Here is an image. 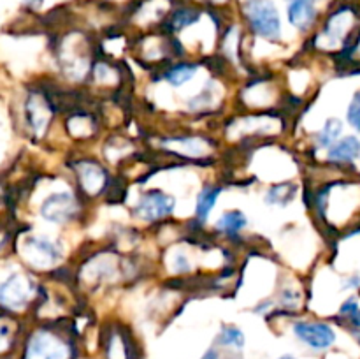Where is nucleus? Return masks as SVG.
<instances>
[{
    "label": "nucleus",
    "instance_id": "nucleus-24",
    "mask_svg": "<svg viewBox=\"0 0 360 359\" xmlns=\"http://www.w3.org/2000/svg\"><path fill=\"white\" fill-rule=\"evenodd\" d=\"M30 2H35V4H41L42 0H30Z\"/></svg>",
    "mask_w": 360,
    "mask_h": 359
},
{
    "label": "nucleus",
    "instance_id": "nucleus-14",
    "mask_svg": "<svg viewBox=\"0 0 360 359\" xmlns=\"http://www.w3.org/2000/svg\"><path fill=\"white\" fill-rule=\"evenodd\" d=\"M341 130H343V123L340 122L338 118H330L327 120L323 129L316 134L315 141H316V146L319 148H330L334 143L338 141L340 137Z\"/></svg>",
    "mask_w": 360,
    "mask_h": 359
},
{
    "label": "nucleus",
    "instance_id": "nucleus-2",
    "mask_svg": "<svg viewBox=\"0 0 360 359\" xmlns=\"http://www.w3.org/2000/svg\"><path fill=\"white\" fill-rule=\"evenodd\" d=\"M174 197L169 196V194L160 192V190H150L141 197L134 213L144 222H157L171 215L174 210Z\"/></svg>",
    "mask_w": 360,
    "mask_h": 359
},
{
    "label": "nucleus",
    "instance_id": "nucleus-6",
    "mask_svg": "<svg viewBox=\"0 0 360 359\" xmlns=\"http://www.w3.org/2000/svg\"><path fill=\"white\" fill-rule=\"evenodd\" d=\"M30 282L23 275H13L0 284V303L9 308H20L30 298Z\"/></svg>",
    "mask_w": 360,
    "mask_h": 359
},
{
    "label": "nucleus",
    "instance_id": "nucleus-12",
    "mask_svg": "<svg viewBox=\"0 0 360 359\" xmlns=\"http://www.w3.org/2000/svg\"><path fill=\"white\" fill-rule=\"evenodd\" d=\"M246 224H248V220H246V217L243 215V211L234 210L221 215L220 220L217 222V229L229 236H236L239 231H243V229L246 227Z\"/></svg>",
    "mask_w": 360,
    "mask_h": 359
},
{
    "label": "nucleus",
    "instance_id": "nucleus-9",
    "mask_svg": "<svg viewBox=\"0 0 360 359\" xmlns=\"http://www.w3.org/2000/svg\"><path fill=\"white\" fill-rule=\"evenodd\" d=\"M77 172H79V182L81 189L84 190L90 196H95L97 192H101L102 187L105 183V172L104 169L98 164H91V162H84L77 168Z\"/></svg>",
    "mask_w": 360,
    "mask_h": 359
},
{
    "label": "nucleus",
    "instance_id": "nucleus-18",
    "mask_svg": "<svg viewBox=\"0 0 360 359\" xmlns=\"http://www.w3.org/2000/svg\"><path fill=\"white\" fill-rule=\"evenodd\" d=\"M199 20V13L193 9H178L171 18V25L174 30H181V28L188 27V25L195 23Z\"/></svg>",
    "mask_w": 360,
    "mask_h": 359
},
{
    "label": "nucleus",
    "instance_id": "nucleus-23",
    "mask_svg": "<svg viewBox=\"0 0 360 359\" xmlns=\"http://www.w3.org/2000/svg\"><path fill=\"white\" fill-rule=\"evenodd\" d=\"M280 359H295V358H292V355H283V358H280Z\"/></svg>",
    "mask_w": 360,
    "mask_h": 359
},
{
    "label": "nucleus",
    "instance_id": "nucleus-3",
    "mask_svg": "<svg viewBox=\"0 0 360 359\" xmlns=\"http://www.w3.org/2000/svg\"><path fill=\"white\" fill-rule=\"evenodd\" d=\"M77 211H79V206H77L76 197L69 192L51 194L41 206L42 217L48 222H53V224L70 222L76 217Z\"/></svg>",
    "mask_w": 360,
    "mask_h": 359
},
{
    "label": "nucleus",
    "instance_id": "nucleus-26",
    "mask_svg": "<svg viewBox=\"0 0 360 359\" xmlns=\"http://www.w3.org/2000/svg\"><path fill=\"white\" fill-rule=\"evenodd\" d=\"M214 2H218V0H214Z\"/></svg>",
    "mask_w": 360,
    "mask_h": 359
},
{
    "label": "nucleus",
    "instance_id": "nucleus-20",
    "mask_svg": "<svg viewBox=\"0 0 360 359\" xmlns=\"http://www.w3.org/2000/svg\"><path fill=\"white\" fill-rule=\"evenodd\" d=\"M347 118L348 123L360 132V92H357V94L354 95V99H352L350 106H348Z\"/></svg>",
    "mask_w": 360,
    "mask_h": 359
},
{
    "label": "nucleus",
    "instance_id": "nucleus-10",
    "mask_svg": "<svg viewBox=\"0 0 360 359\" xmlns=\"http://www.w3.org/2000/svg\"><path fill=\"white\" fill-rule=\"evenodd\" d=\"M360 155V141L355 136H347L329 148L327 158L330 162H352Z\"/></svg>",
    "mask_w": 360,
    "mask_h": 359
},
{
    "label": "nucleus",
    "instance_id": "nucleus-4",
    "mask_svg": "<svg viewBox=\"0 0 360 359\" xmlns=\"http://www.w3.org/2000/svg\"><path fill=\"white\" fill-rule=\"evenodd\" d=\"M294 333L315 351H323L336 341V333L326 322H297L294 324Z\"/></svg>",
    "mask_w": 360,
    "mask_h": 359
},
{
    "label": "nucleus",
    "instance_id": "nucleus-1",
    "mask_svg": "<svg viewBox=\"0 0 360 359\" xmlns=\"http://www.w3.org/2000/svg\"><path fill=\"white\" fill-rule=\"evenodd\" d=\"M245 13L253 30L264 39H276L281 34V20L273 0H248Z\"/></svg>",
    "mask_w": 360,
    "mask_h": 359
},
{
    "label": "nucleus",
    "instance_id": "nucleus-11",
    "mask_svg": "<svg viewBox=\"0 0 360 359\" xmlns=\"http://www.w3.org/2000/svg\"><path fill=\"white\" fill-rule=\"evenodd\" d=\"M220 194H221L220 187H213V185L206 187L204 190H200V194L197 196V206H195L197 218H199L200 222H204L207 217H210V213L213 211V208H214V204H217Z\"/></svg>",
    "mask_w": 360,
    "mask_h": 359
},
{
    "label": "nucleus",
    "instance_id": "nucleus-8",
    "mask_svg": "<svg viewBox=\"0 0 360 359\" xmlns=\"http://www.w3.org/2000/svg\"><path fill=\"white\" fill-rule=\"evenodd\" d=\"M316 9L311 0H288V21L299 30H308L315 23Z\"/></svg>",
    "mask_w": 360,
    "mask_h": 359
},
{
    "label": "nucleus",
    "instance_id": "nucleus-17",
    "mask_svg": "<svg viewBox=\"0 0 360 359\" xmlns=\"http://www.w3.org/2000/svg\"><path fill=\"white\" fill-rule=\"evenodd\" d=\"M295 185L294 183H281V185L273 187V189L267 192L266 201L269 204H280V206H285V204L290 203L295 196Z\"/></svg>",
    "mask_w": 360,
    "mask_h": 359
},
{
    "label": "nucleus",
    "instance_id": "nucleus-15",
    "mask_svg": "<svg viewBox=\"0 0 360 359\" xmlns=\"http://www.w3.org/2000/svg\"><path fill=\"white\" fill-rule=\"evenodd\" d=\"M350 25H352V14L348 13V11H340V13L334 14L333 20L327 23L326 35L329 39H333V41H340Z\"/></svg>",
    "mask_w": 360,
    "mask_h": 359
},
{
    "label": "nucleus",
    "instance_id": "nucleus-16",
    "mask_svg": "<svg viewBox=\"0 0 360 359\" xmlns=\"http://www.w3.org/2000/svg\"><path fill=\"white\" fill-rule=\"evenodd\" d=\"M28 115H30V125L34 127L37 132H41L49 118L48 106H46L41 99L32 97L30 102H28Z\"/></svg>",
    "mask_w": 360,
    "mask_h": 359
},
{
    "label": "nucleus",
    "instance_id": "nucleus-22",
    "mask_svg": "<svg viewBox=\"0 0 360 359\" xmlns=\"http://www.w3.org/2000/svg\"><path fill=\"white\" fill-rule=\"evenodd\" d=\"M200 359H218V352L217 351H213V348H211V351H207L206 354L202 355V358Z\"/></svg>",
    "mask_w": 360,
    "mask_h": 359
},
{
    "label": "nucleus",
    "instance_id": "nucleus-19",
    "mask_svg": "<svg viewBox=\"0 0 360 359\" xmlns=\"http://www.w3.org/2000/svg\"><path fill=\"white\" fill-rule=\"evenodd\" d=\"M220 344L241 348L245 345V334H243V331L239 327L225 326L220 333Z\"/></svg>",
    "mask_w": 360,
    "mask_h": 359
},
{
    "label": "nucleus",
    "instance_id": "nucleus-5",
    "mask_svg": "<svg viewBox=\"0 0 360 359\" xmlns=\"http://www.w3.org/2000/svg\"><path fill=\"white\" fill-rule=\"evenodd\" d=\"M69 351L56 336L49 333H37L30 340L25 359H67Z\"/></svg>",
    "mask_w": 360,
    "mask_h": 359
},
{
    "label": "nucleus",
    "instance_id": "nucleus-25",
    "mask_svg": "<svg viewBox=\"0 0 360 359\" xmlns=\"http://www.w3.org/2000/svg\"><path fill=\"white\" fill-rule=\"evenodd\" d=\"M311 2H315V0H311Z\"/></svg>",
    "mask_w": 360,
    "mask_h": 359
},
{
    "label": "nucleus",
    "instance_id": "nucleus-13",
    "mask_svg": "<svg viewBox=\"0 0 360 359\" xmlns=\"http://www.w3.org/2000/svg\"><path fill=\"white\" fill-rule=\"evenodd\" d=\"M197 70H199V67H197L195 63H178V65L165 70L164 77L169 84H172V87H181V84H185L186 81H190L195 76Z\"/></svg>",
    "mask_w": 360,
    "mask_h": 359
},
{
    "label": "nucleus",
    "instance_id": "nucleus-7",
    "mask_svg": "<svg viewBox=\"0 0 360 359\" xmlns=\"http://www.w3.org/2000/svg\"><path fill=\"white\" fill-rule=\"evenodd\" d=\"M27 257L35 266H48L60 257L58 246L46 238H30L27 241Z\"/></svg>",
    "mask_w": 360,
    "mask_h": 359
},
{
    "label": "nucleus",
    "instance_id": "nucleus-21",
    "mask_svg": "<svg viewBox=\"0 0 360 359\" xmlns=\"http://www.w3.org/2000/svg\"><path fill=\"white\" fill-rule=\"evenodd\" d=\"M341 313H343V315H347L348 319L352 320V324H354V326L360 327V308L354 298H350L343 306H341Z\"/></svg>",
    "mask_w": 360,
    "mask_h": 359
}]
</instances>
